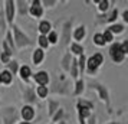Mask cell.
I'll use <instances>...</instances> for the list:
<instances>
[{"instance_id":"obj_17","label":"cell","mask_w":128,"mask_h":124,"mask_svg":"<svg viewBox=\"0 0 128 124\" xmlns=\"http://www.w3.org/2000/svg\"><path fill=\"white\" fill-rule=\"evenodd\" d=\"M122 29H124V28H122L121 25H114V26H111L108 30H110L111 33H121Z\"/></svg>"},{"instance_id":"obj_21","label":"cell","mask_w":128,"mask_h":124,"mask_svg":"<svg viewBox=\"0 0 128 124\" xmlns=\"http://www.w3.org/2000/svg\"><path fill=\"white\" fill-rule=\"evenodd\" d=\"M102 38H104L105 43H106V42H111V41H112V33H111L110 30H105L104 35H102Z\"/></svg>"},{"instance_id":"obj_2","label":"cell","mask_w":128,"mask_h":124,"mask_svg":"<svg viewBox=\"0 0 128 124\" xmlns=\"http://www.w3.org/2000/svg\"><path fill=\"white\" fill-rule=\"evenodd\" d=\"M110 55L114 62H122L124 61V53L121 52V48H120V43H114L110 49Z\"/></svg>"},{"instance_id":"obj_31","label":"cell","mask_w":128,"mask_h":124,"mask_svg":"<svg viewBox=\"0 0 128 124\" xmlns=\"http://www.w3.org/2000/svg\"><path fill=\"white\" fill-rule=\"evenodd\" d=\"M70 71H72V77L75 78L76 77V61L72 62V68H70Z\"/></svg>"},{"instance_id":"obj_24","label":"cell","mask_w":128,"mask_h":124,"mask_svg":"<svg viewBox=\"0 0 128 124\" xmlns=\"http://www.w3.org/2000/svg\"><path fill=\"white\" fill-rule=\"evenodd\" d=\"M7 65H9V69H10V74H12V72H16L18 71V64H16V62H9V64H7Z\"/></svg>"},{"instance_id":"obj_12","label":"cell","mask_w":128,"mask_h":124,"mask_svg":"<svg viewBox=\"0 0 128 124\" xmlns=\"http://www.w3.org/2000/svg\"><path fill=\"white\" fill-rule=\"evenodd\" d=\"M78 110H79V118H84V117H86V115H89V108L81 105L79 102H78Z\"/></svg>"},{"instance_id":"obj_19","label":"cell","mask_w":128,"mask_h":124,"mask_svg":"<svg viewBox=\"0 0 128 124\" xmlns=\"http://www.w3.org/2000/svg\"><path fill=\"white\" fill-rule=\"evenodd\" d=\"M38 95H39L40 98H45L48 95V88L46 87H39V88H38Z\"/></svg>"},{"instance_id":"obj_10","label":"cell","mask_w":128,"mask_h":124,"mask_svg":"<svg viewBox=\"0 0 128 124\" xmlns=\"http://www.w3.org/2000/svg\"><path fill=\"white\" fill-rule=\"evenodd\" d=\"M42 59H43V51L42 49H36L35 52H33V62L38 65V64L42 62Z\"/></svg>"},{"instance_id":"obj_4","label":"cell","mask_w":128,"mask_h":124,"mask_svg":"<svg viewBox=\"0 0 128 124\" xmlns=\"http://www.w3.org/2000/svg\"><path fill=\"white\" fill-rule=\"evenodd\" d=\"M35 81L40 87H45L48 82H49V75H48V72H45V71H40V72H38L35 75Z\"/></svg>"},{"instance_id":"obj_25","label":"cell","mask_w":128,"mask_h":124,"mask_svg":"<svg viewBox=\"0 0 128 124\" xmlns=\"http://www.w3.org/2000/svg\"><path fill=\"white\" fill-rule=\"evenodd\" d=\"M84 89V82L82 81H78V84H76V89H75V94H81V91Z\"/></svg>"},{"instance_id":"obj_33","label":"cell","mask_w":128,"mask_h":124,"mask_svg":"<svg viewBox=\"0 0 128 124\" xmlns=\"http://www.w3.org/2000/svg\"><path fill=\"white\" fill-rule=\"evenodd\" d=\"M60 115H62V110H59V111L56 112V115L53 117V121H58L59 118H60Z\"/></svg>"},{"instance_id":"obj_15","label":"cell","mask_w":128,"mask_h":124,"mask_svg":"<svg viewBox=\"0 0 128 124\" xmlns=\"http://www.w3.org/2000/svg\"><path fill=\"white\" fill-rule=\"evenodd\" d=\"M70 49H72V52L76 53V55H84V48L79 46L78 43H72V45H70Z\"/></svg>"},{"instance_id":"obj_37","label":"cell","mask_w":128,"mask_h":124,"mask_svg":"<svg viewBox=\"0 0 128 124\" xmlns=\"http://www.w3.org/2000/svg\"><path fill=\"white\" fill-rule=\"evenodd\" d=\"M60 124H65V123H64V121H62V123H60Z\"/></svg>"},{"instance_id":"obj_30","label":"cell","mask_w":128,"mask_h":124,"mask_svg":"<svg viewBox=\"0 0 128 124\" xmlns=\"http://www.w3.org/2000/svg\"><path fill=\"white\" fill-rule=\"evenodd\" d=\"M0 59L3 61V62H6V64H9V55L4 52H2V55H0Z\"/></svg>"},{"instance_id":"obj_38","label":"cell","mask_w":128,"mask_h":124,"mask_svg":"<svg viewBox=\"0 0 128 124\" xmlns=\"http://www.w3.org/2000/svg\"><path fill=\"white\" fill-rule=\"evenodd\" d=\"M111 124H115V123H111Z\"/></svg>"},{"instance_id":"obj_18","label":"cell","mask_w":128,"mask_h":124,"mask_svg":"<svg viewBox=\"0 0 128 124\" xmlns=\"http://www.w3.org/2000/svg\"><path fill=\"white\" fill-rule=\"evenodd\" d=\"M39 45H40L42 48H48L49 46V42H48V38L46 36H39Z\"/></svg>"},{"instance_id":"obj_26","label":"cell","mask_w":128,"mask_h":124,"mask_svg":"<svg viewBox=\"0 0 128 124\" xmlns=\"http://www.w3.org/2000/svg\"><path fill=\"white\" fill-rule=\"evenodd\" d=\"M120 48H121V52L124 53V55H127V52H128V41H125L122 45H120Z\"/></svg>"},{"instance_id":"obj_28","label":"cell","mask_w":128,"mask_h":124,"mask_svg":"<svg viewBox=\"0 0 128 124\" xmlns=\"http://www.w3.org/2000/svg\"><path fill=\"white\" fill-rule=\"evenodd\" d=\"M56 108H58V104H56V102H53V101H50V108H49V114L52 115L53 112L56 111Z\"/></svg>"},{"instance_id":"obj_5","label":"cell","mask_w":128,"mask_h":124,"mask_svg":"<svg viewBox=\"0 0 128 124\" xmlns=\"http://www.w3.org/2000/svg\"><path fill=\"white\" fill-rule=\"evenodd\" d=\"M22 117H23L24 120H26V123H28L29 120H32V118L35 117V110L29 105L23 107V108H22Z\"/></svg>"},{"instance_id":"obj_3","label":"cell","mask_w":128,"mask_h":124,"mask_svg":"<svg viewBox=\"0 0 128 124\" xmlns=\"http://www.w3.org/2000/svg\"><path fill=\"white\" fill-rule=\"evenodd\" d=\"M13 32H14V36H16V43H18V46H24V45H29L30 42L29 39H28V36L23 35L20 30H19V28H13Z\"/></svg>"},{"instance_id":"obj_13","label":"cell","mask_w":128,"mask_h":124,"mask_svg":"<svg viewBox=\"0 0 128 124\" xmlns=\"http://www.w3.org/2000/svg\"><path fill=\"white\" fill-rule=\"evenodd\" d=\"M84 36H85V28H84V26H79V28L75 30V39L76 41H81Z\"/></svg>"},{"instance_id":"obj_6","label":"cell","mask_w":128,"mask_h":124,"mask_svg":"<svg viewBox=\"0 0 128 124\" xmlns=\"http://www.w3.org/2000/svg\"><path fill=\"white\" fill-rule=\"evenodd\" d=\"M39 5H40V2H33V6L30 7V15L35 18L42 16V6H39Z\"/></svg>"},{"instance_id":"obj_27","label":"cell","mask_w":128,"mask_h":124,"mask_svg":"<svg viewBox=\"0 0 128 124\" xmlns=\"http://www.w3.org/2000/svg\"><path fill=\"white\" fill-rule=\"evenodd\" d=\"M48 42H49V43H56V33H55V32H52V33H49Z\"/></svg>"},{"instance_id":"obj_23","label":"cell","mask_w":128,"mask_h":124,"mask_svg":"<svg viewBox=\"0 0 128 124\" xmlns=\"http://www.w3.org/2000/svg\"><path fill=\"white\" fill-rule=\"evenodd\" d=\"M85 64H86V61H85V56H84V55H81V58H79V69H81V72H84Z\"/></svg>"},{"instance_id":"obj_32","label":"cell","mask_w":128,"mask_h":124,"mask_svg":"<svg viewBox=\"0 0 128 124\" xmlns=\"http://www.w3.org/2000/svg\"><path fill=\"white\" fill-rule=\"evenodd\" d=\"M69 55H66V56H65V59H64V68L65 69H68V68H69V65H68V61H69Z\"/></svg>"},{"instance_id":"obj_16","label":"cell","mask_w":128,"mask_h":124,"mask_svg":"<svg viewBox=\"0 0 128 124\" xmlns=\"http://www.w3.org/2000/svg\"><path fill=\"white\" fill-rule=\"evenodd\" d=\"M94 42H95L98 46H104L105 45V41H104V38H102L101 33H96V35L94 36Z\"/></svg>"},{"instance_id":"obj_35","label":"cell","mask_w":128,"mask_h":124,"mask_svg":"<svg viewBox=\"0 0 128 124\" xmlns=\"http://www.w3.org/2000/svg\"><path fill=\"white\" fill-rule=\"evenodd\" d=\"M89 124H95V117H91V118H89Z\"/></svg>"},{"instance_id":"obj_14","label":"cell","mask_w":128,"mask_h":124,"mask_svg":"<svg viewBox=\"0 0 128 124\" xmlns=\"http://www.w3.org/2000/svg\"><path fill=\"white\" fill-rule=\"evenodd\" d=\"M20 77L23 78V79H28V78L30 77V68L29 66H22L20 68Z\"/></svg>"},{"instance_id":"obj_9","label":"cell","mask_w":128,"mask_h":124,"mask_svg":"<svg viewBox=\"0 0 128 124\" xmlns=\"http://www.w3.org/2000/svg\"><path fill=\"white\" fill-rule=\"evenodd\" d=\"M0 82H3V84H10V82H12V74H10L9 71L0 72Z\"/></svg>"},{"instance_id":"obj_11","label":"cell","mask_w":128,"mask_h":124,"mask_svg":"<svg viewBox=\"0 0 128 124\" xmlns=\"http://www.w3.org/2000/svg\"><path fill=\"white\" fill-rule=\"evenodd\" d=\"M39 30H40V33H43V36H45V33L50 32V23L46 22V20H43V22L39 25Z\"/></svg>"},{"instance_id":"obj_22","label":"cell","mask_w":128,"mask_h":124,"mask_svg":"<svg viewBox=\"0 0 128 124\" xmlns=\"http://www.w3.org/2000/svg\"><path fill=\"white\" fill-rule=\"evenodd\" d=\"M108 6H110V2H106V0H102V2H99V10L105 12V10L108 9Z\"/></svg>"},{"instance_id":"obj_29","label":"cell","mask_w":128,"mask_h":124,"mask_svg":"<svg viewBox=\"0 0 128 124\" xmlns=\"http://www.w3.org/2000/svg\"><path fill=\"white\" fill-rule=\"evenodd\" d=\"M116 16H118V10H116V9H114V10H112V13H111V16L106 19V20H108V22H112V20H115Z\"/></svg>"},{"instance_id":"obj_1","label":"cell","mask_w":128,"mask_h":124,"mask_svg":"<svg viewBox=\"0 0 128 124\" xmlns=\"http://www.w3.org/2000/svg\"><path fill=\"white\" fill-rule=\"evenodd\" d=\"M102 64V55L101 53H95L94 56L88 59V68H89V74H94L96 71V68Z\"/></svg>"},{"instance_id":"obj_7","label":"cell","mask_w":128,"mask_h":124,"mask_svg":"<svg viewBox=\"0 0 128 124\" xmlns=\"http://www.w3.org/2000/svg\"><path fill=\"white\" fill-rule=\"evenodd\" d=\"M6 10H7V20L12 23L13 22V16H14V3H13L12 0L10 2H6Z\"/></svg>"},{"instance_id":"obj_20","label":"cell","mask_w":128,"mask_h":124,"mask_svg":"<svg viewBox=\"0 0 128 124\" xmlns=\"http://www.w3.org/2000/svg\"><path fill=\"white\" fill-rule=\"evenodd\" d=\"M69 28H70V23H66V25H65V28H64V33H65L64 41L65 42L69 41Z\"/></svg>"},{"instance_id":"obj_34","label":"cell","mask_w":128,"mask_h":124,"mask_svg":"<svg viewBox=\"0 0 128 124\" xmlns=\"http://www.w3.org/2000/svg\"><path fill=\"white\" fill-rule=\"evenodd\" d=\"M124 20L128 22V12H124Z\"/></svg>"},{"instance_id":"obj_8","label":"cell","mask_w":128,"mask_h":124,"mask_svg":"<svg viewBox=\"0 0 128 124\" xmlns=\"http://www.w3.org/2000/svg\"><path fill=\"white\" fill-rule=\"evenodd\" d=\"M92 85V88H95V89H98L99 91V95H101V98L102 100H105V101H108V94H106V89L102 87V85H99V84H91Z\"/></svg>"},{"instance_id":"obj_36","label":"cell","mask_w":128,"mask_h":124,"mask_svg":"<svg viewBox=\"0 0 128 124\" xmlns=\"http://www.w3.org/2000/svg\"><path fill=\"white\" fill-rule=\"evenodd\" d=\"M20 124H29V123H26V121H24V123H20Z\"/></svg>"}]
</instances>
